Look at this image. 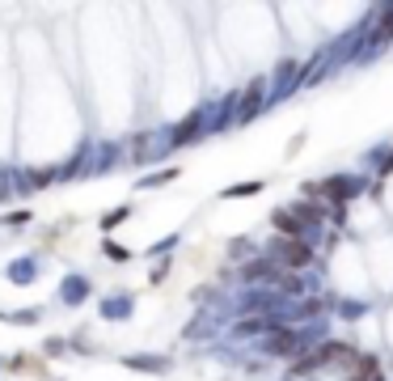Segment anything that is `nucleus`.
<instances>
[{"label":"nucleus","mask_w":393,"mask_h":381,"mask_svg":"<svg viewBox=\"0 0 393 381\" xmlns=\"http://www.w3.org/2000/svg\"><path fill=\"white\" fill-rule=\"evenodd\" d=\"M300 348H305V339H300V331H292V326H275L271 339H266V352H275V356H292Z\"/></svg>","instance_id":"f257e3e1"},{"label":"nucleus","mask_w":393,"mask_h":381,"mask_svg":"<svg viewBox=\"0 0 393 381\" xmlns=\"http://www.w3.org/2000/svg\"><path fill=\"white\" fill-rule=\"evenodd\" d=\"M275 254L284 258L288 267H305V263H313V250H309L305 242H275Z\"/></svg>","instance_id":"f03ea898"},{"label":"nucleus","mask_w":393,"mask_h":381,"mask_svg":"<svg viewBox=\"0 0 393 381\" xmlns=\"http://www.w3.org/2000/svg\"><path fill=\"white\" fill-rule=\"evenodd\" d=\"M271 221H275V229H284L288 238H305V233H309V229H305V225L296 221V216H292V212H275V216H271Z\"/></svg>","instance_id":"7ed1b4c3"},{"label":"nucleus","mask_w":393,"mask_h":381,"mask_svg":"<svg viewBox=\"0 0 393 381\" xmlns=\"http://www.w3.org/2000/svg\"><path fill=\"white\" fill-rule=\"evenodd\" d=\"M195 127H199V119H186V123L174 132V144H186V140H195Z\"/></svg>","instance_id":"20e7f679"}]
</instances>
